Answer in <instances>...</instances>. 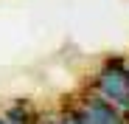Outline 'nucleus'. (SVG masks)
Segmentation results:
<instances>
[{
    "mask_svg": "<svg viewBox=\"0 0 129 124\" xmlns=\"http://www.w3.org/2000/svg\"><path fill=\"white\" fill-rule=\"evenodd\" d=\"M34 124H48V121H42V118H39V121H34Z\"/></svg>",
    "mask_w": 129,
    "mask_h": 124,
    "instance_id": "5",
    "label": "nucleus"
},
{
    "mask_svg": "<svg viewBox=\"0 0 129 124\" xmlns=\"http://www.w3.org/2000/svg\"><path fill=\"white\" fill-rule=\"evenodd\" d=\"M48 124H87V121H84V116L79 113L76 101H70V105H62V107L51 116Z\"/></svg>",
    "mask_w": 129,
    "mask_h": 124,
    "instance_id": "4",
    "label": "nucleus"
},
{
    "mask_svg": "<svg viewBox=\"0 0 129 124\" xmlns=\"http://www.w3.org/2000/svg\"><path fill=\"white\" fill-rule=\"evenodd\" d=\"M126 73H129V59H126Z\"/></svg>",
    "mask_w": 129,
    "mask_h": 124,
    "instance_id": "7",
    "label": "nucleus"
},
{
    "mask_svg": "<svg viewBox=\"0 0 129 124\" xmlns=\"http://www.w3.org/2000/svg\"><path fill=\"white\" fill-rule=\"evenodd\" d=\"M0 124H6V118H3V116H0Z\"/></svg>",
    "mask_w": 129,
    "mask_h": 124,
    "instance_id": "6",
    "label": "nucleus"
},
{
    "mask_svg": "<svg viewBox=\"0 0 129 124\" xmlns=\"http://www.w3.org/2000/svg\"><path fill=\"white\" fill-rule=\"evenodd\" d=\"M0 116L6 118V124H34L39 121V110L31 99H14L11 105L0 110Z\"/></svg>",
    "mask_w": 129,
    "mask_h": 124,
    "instance_id": "3",
    "label": "nucleus"
},
{
    "mask_svg": "<svg viewBox=\"0 0 129 124\" xmlns=\"http://www.w3.org/2000/svg\"><path fill=\"white\" fill-rule=\"evenodd\" d=\"M90 90L115 105L123 116H129V73H126V59L123 56H107L95 68L90 79Z\"/></svg>",
    "mask_w": 129,
    "mask_h": 124,
    "instance_id": "1",
    "label": "nucleus"
},
{
    "mask_svg": "<svg viewBox=\"0 0 129 124\" xmlns=\"http://www.w3.org/2000/svg\"><path fill=\"white\" fill-rule=\"evenodd\" d=\"M76 107H79V113L84 116L87 124H129L126 116H123L115 105H110L107 99H101V96L93 93V90H84V93L76 99Z\"/></svg>",
    "mask_w": 129,
    "mask_h": 124,
    "instance_id": "2",
    "label": "nucleus"
}]
</instances>
